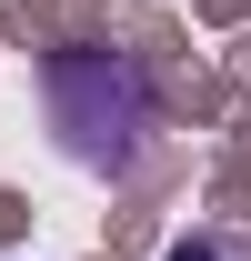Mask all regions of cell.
I'll return each mask as SVG.
<instances>
[{"mask_svg": "<svg viewBox=\"0 0 251 261\" xmlns=\"http://www.w3.org/2000/svg\"><path fill=\"white\" fill-rule=\"evenodd\" d=\"M171 261H251V251H241V241H181Z\"/></svg>", "mask_w": 251, "mask_h": 261, "instance_id": "obj_1", "label": "cell"}]
</instances>
